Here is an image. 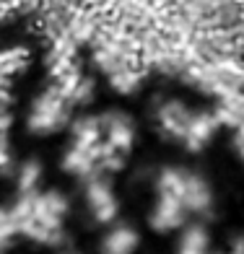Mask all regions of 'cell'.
<instances>
[{"label":"cell","mask_w":244,"mask_h":254,"mask_svg":"<svg viewBox=\"0 0 244 254\" xmlns=\"http://www.w3.org/2000/svg\"><path fill=\"white\" fill-rule=\"evenodd\" d=\"M16 187L18 194H31L39 190V182H42V166L37 161H24V164L16 166Z\"/></svg>","instance_id":"7"},{"label":"cell","mask_w":244,"mask_h":254,"mask_svg":"<svg viewBox=\"0 0 244 254\" xmlns=\"http://www.w3.org/2000/svg\"><path fill=\"white\" fill-rule=\"evenodd\" d=\"M101 122V132H104V143L114 156H127L135 145V125L133 120L122 112H107L99 114Z\"/></svg>","instance_id":"4"},{"label":"cell","mask_w":244,"mask_h":254,"mask_svg":"<svg viewBox=\"0 0 244 254\" xmlns=\"http://www.w3.org/2000/svg\"><path fill=\"white\" fill-rule=\"evenodd\" d=\"M141 249V231L127 221H114L104 226V234L99 236V254H138Z\"/></svg>","instance_id":"5"},{"label":"cell","mask_w":244,"mask_h":254,"mask_svg":"<svg viewBox=\"0 0 244 254\" xmlns=\"http://www.w3.org/2000/svg\"><path fill=\"white\" fill-rule=\"evenodd\" d=\"M174 254H213V234L203 218H192L174 234Z\"/></svg>","instance_id":"6"},{"label":"cell","mask_w":244,"mask_h":254,"mask_svg":"<svg viewBox=\"0 0 244 254\" xmlns=\"http://www.w3.org/2000/svg\"><path fill=\"white\" fill-rule=\"evenodd\" d=\"M156 194L148 210V226L159 236H171L213 207V190L203 174L184 166H164L156 174Z\"/></svg>","instance_id":"1"},{"label":"cell","mask_w":244,"mask_h":254,"mask_svg":"<svg viewBox=\"0 0 244 254\" xmlns=\"http://www.w3.org/2000/svg\"><path fill=\"white\" fill-rule=\"evenodd\" d=\"M71 94L68 91H47L42 94L26 117V125H29V132L34 135H55L60 127H65L68 122V112H71Z\"/></svg>","instance_id":"3"},{"label":"cell","mask_w":244,"mask_h":254,"mask_svg":"<svg viewBox=\"0 0 244 254\" xmlns=\"http://www.w3.org/2000/svg\"><path fill=\"white\" fill-rule=\"evenodd\" d=\"M83 202L91 221L99 226H109L120 218V197L107 171H99V174L83 179Z\"/></svg>","instance_id":"2"},{"label":"cell","mask_w":244,"mask_h":254,"mask_svg":"<svg viewBox=\"0 0 244 254\" xmlns=\"http://www.w3.org/2000/svg\"><path fill=\"white\" fill-rule=\"evenodd\" d=\"M239 148H242V158H244V130H242V135H239Z\"/></svg>","instance_id":"8"}]
</instances>
